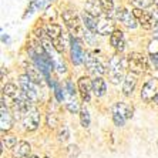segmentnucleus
Wrapping results in <instances>:
<instances>
[{"mask_svg":"<svg viewBox=\"0 0 158 158\" xmlns=\"http://www.w3.org/2000/svg\"><path fill=\"white\" fill-rule=\"evenodd\" d=\"M64 101H66L67 110L70 111V113L74 114V113L80 111V104L77 103V100H76L74 94H69V93H66V94H64Z\"/></svg>","mask_w":158,"mask_h":158,"instance_id":"24","label":"nucleus"},{"mask_svg":"<svg viewBox=\"0 0 158 158\" xmlns=\"http://www.w3.org/2000/svg\"><path fill=\"white\" fill-rule=\"evenodd\" d=\"M127 67V57L121 56H113L108 63V77L113 84H120V81H124V70Z\"/></svg>","mask_w":158,"mask_h":158,"instance_id":"3","label":"nucleus"},{"mask_svg":"<svg viewBox=\"0 0 158 158\" xmlns=\"http://www.w3.org/2000/svg\"><path fill=\"white\" fill-rule=\"evenodd\" d=\"M84 10L87 13H90L91 16H94V17H100V16L106 15L98 0H87L84 4Z\"/></svg>","mask_w":158,"mask_h":158,"instance_id":"21","label":"nucleus"},{"mask_svg":"<svg viewBox=\"0 0 158 158\" xmlns=\"http://www.w3.org/2000/svg\"><path fill=\"white\" fill-rule=\"evenodd\" d=\"M47 125L50 128H54L57 125V117H56L54 113H48L47 114Z\"/></svg>","mask_w":158,"mask_h":158,"instance_id":"32","label":"nucleus"},{"mask_svg":"<svg viewBox=\"0 0 158 158\" xmlns=\"http://www.w3.org/2000/svg\"><path fill=\"white\" fill-rule=\"evenodd\" d=\"M69 152H71V155L73 154L77 155L78 154V147L77 145H70V147H69Z\"/></svg>","mask_w":158,"mask_h":158,"instance_id":"36","label":"nucleus"},{"mask_svg":"<svg viewBox=\"0 0 158 158\" xmlns=\"http://www.w3.org/2000/svg\"><path fill=\"white\" fill-rule=\"evenodd\" d=\"M19 87L22 90V93L31 103L36 104L39 101V91H37V84H34L33 81L27 77L26 74H23L19 77Z\"/></svg>","mask_w":158,"mask_h":158,"instance_id":"6","label":"nucleus"},{"mask_svg":"<svg viewBox=\"0 0 158 158\" xmlns=\"http://www.w3.org/2000/svg\"><path fill=\"white\" fill-rule=\"evenodd\" d=\"M93 84V93L96 97H103L107 91V84H106V80L100 76H96V78L91 81Z\"/></svg>","mask_w":158,"mask_h":158,"instance_id":"22","label":"nucleus"},{"mask_svg":"<svg viewBox=\"0 0 158 158\" xmlns=\"http://www.w3.org/2000/svg\"><path fill=\"white\" fill-rule=\"evenodd\" d=\"M91 91H93V84L88 77H80L78 80V93L80 97L84 103H88L91 98Z\"/></svg>","mask_w":158,"mask_h":158,"instance_id":"15","label":"nucleus"},{"mask_svg":"<svg viewBox=\"0 0 158 158\" xmlns=\"http://www.w3.org/2000/svg\"><path fill=\"white\" fill-rule=\"evenodd\" d=\"M155 2L157 0H130V3L135 9H144V10L151 9L155 4Z\"/></svg>","mask_w":158,"mask_h":158,"instance_id":"25","label":"nucleus"},{"mask_svg":"<svg viewBox=\"0 0 158 158\" xmlns=\"http://www.w3.org/2000/svg\"><path fill=\"white\" fill-rule=\"evenodd\" d=\"M127 67H128L130 73L144 74L148 71V60L141 53L132 52L127 56Z\"/></svg>","mask_w":158,"mask_h":158,"instance_id":"4","label":"nucleus"},{"mask_svg":"<svg viewBox=\"0 0 158 158\" xmlns=\"http://www.w3.org/2000/svg\"><path fill=\"white\" fill-rule=\"evenodd\" d=\"M2 141H3V145H6V148H9V150H13L17 144V138L15 135H3Z\"/></svg>","mask_w":158,"mask_h":158,"instance_id":"29","label":"nucleus"},{"mask_svg":"<svg viewBox=\"0 0 158 158\" xmlns=\"http://www.w3.org/2000/svg\"><path fill=\"white\" fill-rule=\"evenodd\" d=\"M63 22H64V26L67 27V30L70 31L71 36L74 37H81L84 36V23H83V19L77 15L76 10H71V9H67L61 13Z\"/></svg>","mask_w":158,"mask_h":158,"instance_id":"1","label":"nucleus"},{"mask_svg":"<svg viewBox=\"0 0 158 158\" xmlns=\"http://www.w3.org/2000/svg\"><path fill=\"white\" fill-rule=\"evenodd\" d=\"M100 4H101V7H103L104 13L108 16H111L114 13L115 7H114V0H98Z\"/></svg>","mask_w":158,"mask_h":158,"instance_id":"27","label":"nucleus"},{"mask_svg":"<svg viewBox=\"0 0 158 158\" xmlns=\"http://www.w3.org/2000/svg\"><path fill=\"white\" fill-rule=\"evenodd\" d=\"M157 97H158V78L152 77L145 81V84L141 88V98L145 103H151V101L157 100Z\"/></svg>","mask_w":158,"mask_h":158,"instance_id":"8","label":"nucleus"},{"mask_svg":"<svg viewBox=\"0 0 158 158\" xmlns=\"http://www.w3.org/2000/svg\"><path fill=\"white\" fill-rule=\"evenodd\" d=\"M2 40H3V43H9V41H10V39H9V36H6V34L3 33V36H2Z\"/></svg>","mask_w":158,"mask_h":158,"instance_id":"38","label":"nucleus"},{"mask_svg":"<svg viewBox=\"0 0 158 158\" xmlns=\"http://www.w3.org/2000/svg\"><path fill=\"white\" fill-rule=\"evenodd\" d=\"M114 17L117 22H120L121 24H124L125 27H128V29H135L137 27V20L135 15L132 13V11L127 10L125 7H117L114 10Z\"/></svg>","mask_w":158,"mask_h":158,"instance_id":"7","label":"nucleus"},{"mask_svg":"<svg viewBox=\"0 0 158 158\" xmlns=\"http://www.w3.org/2000/svg\"><path fill=\"white\" fill-rule=\"evenodd\" d=\"M46 2H48V3H50V2H53V0H46Z\"/></svg>","mask_w":158,"mask_h":158,"instance_id":"40","label":"nucleus"},{"mask_svg":"<svg viewBox=\"0 0 158 158\" xmlns=\"http://www.w3.org/2000/svg\"><path fill=\"white\" fill-rule=\"evenodd\" d=\"M90 121H91V118H90V113H88L87 107L83 106L80 108V123H81V125H83L84 128H88V127H90Z\"/></svg>","mask_w":158,"mask_h":158,"instance_id":"26","label":"nucleus"},{"mask_svg":"<svg viewBox=\"0 0 158 158\" xmlns=\"http://www.w3.org/2000/svg\"><path fill=\"white\" fill-rule=\"evenodd\" d=\"M29 158H39L37 155H31V157H29Z\"/></svg>","mask_w":158,"mask_h":158,"instance_id":"39","label":"nucleus"},{"mask_svg":"<svg viewBox=\"0 0 158 158\" xmlns=\"http://www.w3.org/2000/svg\"><path fill=\"white\" fill-rule=\"evenodd\" d=\"M132 13L135 15L138 24L145 30H151L152 27H155V17L150 10H144V9H135L132 10Z\"/></svg>","mask_w":158,"mask_h":158,"instance_id":"11","label":"nucleus"},{"mask_svg":"<svg viewBox=\"0 0 158 158\" xmlns=\"http://www.w3.org/2000/svg\"><path fill=\"white\" fill-rule=\"evenodd\" d=\"M111 111H113V121H114V124L117 127H123L125 124V121L132 117L134 108L130 104L120 101V103H115L113 106V110Z\"/></svg>","mask_w":158,"mask_h":158,"instance_id":"5","label":"nucleus"},{"mask_svg":"<svg viewBox=\"0 0 158 158\" xmlns=\"http://www.w3.org/2000/svg\"><path fill=\"white\" fill-rule=\"evenodd\" d=\"M50 85L53 87V90H54V94H56V98L59 100V101H63L64 100V93H63V88L60 87L57 83H56L54 80L52 78V81H50Z\"/></svg>","mask_w":158,"mask_h":158,"instance_id":"30","label":"nucleus"},{"mask_svg":"<svg viewBox=\"0 0 158 158\" xmlns=\"http://www.w3.org/2000/svg\"><path fill=\"white\" fill-rule=\"evenodd\" d=\"M44 158H48V157H44Z\"/></svg>","mask_w":158,"mask_h":158,"instance_id":"43","label":"nucleus"},{"mask_svg":"<svg viewBox=\"0 0 158 158\" xmlns=\"http://www.w3.org/2000/svg\"><path fill=\"white\" fill-rule=\"evenodd\" d=\"M148 50H150V54H158V40L157 39H154V40L150 43Z\"/></svg>","mask_w":158,"mask_h":158,"instance_id":"33","label":"nucleus"},{"mask_svg":"<svg viewBox=\"0 0 158 158\" xmlns=\"http://www.w3.org/2000/svg\"><path fill=\"white\" fill-rule=\"evenodd\" d=\"M84 66L91 74H96V76H101V74L106 73V69L104 66L100 63V60L97 59L93 53H85L84 57Z\"/></svg>","mask_w":158,"mask_h":158,"instance_id":"12","label":"nucleus"},{"mask_svg":"<svg viewBox=\"0 0 158 158\" xmlns=\"http://www.w3.org/2000/svg\"><path fill=\"white\" fill-rule=\"evenodd\" d=\"M151 61H152L155 69H158V54H151Z\"/></svg>","mask_w":158,"mask_h":158,"instance_id":"35","label":"nucleus"},{"mask_svg":"<svg viewBox=\"0 0 158 158\" xmlns=\"http://www.w3.org/2000/svg\"><path fill=\"white\" fill-rule=\"evenodd\" d=\"M155 101H157V104H158V97H157V100H155Z\"/></svg>","mask_w":158,"mask_h":158,"instance_id":"41","label":"nucleus"},{"mask_svg":"<svg viewBox=\"0 0 158 158\" xmlns=\"http://www.w3.org/2000/svg\"><path fill=\"white\" fill-rule=\"evenodd\" d=\"M22 96V90L20 87H17L13 83H7L6 85H3V93H2V98H6L9 106H13L16 103V100L20 98Z\"/></svg>","mask_w":158,"mask_h":158,"instance_id":"13","label":"nucleus"},{"mask_svg":"<svg viewBox=\"0 0 158 158\" xmlns=\"http://www.w3.org/2000/svg\"><path fill=\"white\" fill-rule=\"evenodd\" d=\"M69 138H70V130H69L67 125L63 124L59 128V132H57V140H59L60 143H66Z\"/></svg>","mask_w":158,"mask_h":158,"instance_id":"28","label":"nucleus"},{"mask_svg":"<svg viewBox=\"0 0 158 158\" xmlns=\"http://www.w3.org/2000/svg\"><path fill=\"white\" fill-rule=\"evenodd\" d=\"M110 44L117 50L118 53H123L125 48V37L121 30L115 29L113 33L110 34Z\"/></svg>","mask_w":158,"mask_h":158,"instance_id":"17","label":"nucleus"},{"mask_svg":"<svg viewBox=\"0 0 158 158\" xmlns=\"http://www.w3.org/2000/svg\"><path fill=\"white\" fill-rule=\"evenodd\" d=\"M81 19H83V23H84L85 29H87L90 33L97 34V17L91 16L90 13H87V11L84 10L81 13Z\"/></svg>","mask_w":158,"mask_h":158,"instance_id":"23","label":"nucleus"},{"mask_svg":"<svg viewBox=\"0 0 158 158\" xmlns=\"http://www.w3.org/2000/svg\"><path fill=\"white\" fill-rule=\"evenodd\" d=\"M70 57L74 66H80L81 63H84L85 53L83 50V46H81L78 37H70Z\"/></svg>","mask_w":158,"mask_h":158,"instance_id":"9","label":"nucleus"},{"mask_svg":"<svg viewBox=\"0 0 158 158\" xmlns=\"http://www.w3.org/2000/svg\"><path fill=\"white\" fill-rule=\"evenodd\" d=\"M11 151H13L15 158H27L30 155V151H31V145L27 141H19Z\"/></svg>","mask_w":158,"mask_h":158,"instance_id":"20","label":"nucleus"},{"mask_svg":"<svg viewBox=\"0 0 158 158\" xmlns=\"http://www.w3.org/2000/svg\"><path fill=\"white\" fill-rule=\"evenodd\" d=\"M114 30V23L108 15H103L97 17V34L107 36V34H111Z\"/></svg>","mask_w":158,"mask_h":158,"instance_id":"14","label":"nucleus"},{"mask_svg":"<svg viewBox=\"0 0 158 158\" xmlns=\"http://www.w3.org/2000/svg\"><path fill=\"white\" fill-rule=\"evenodd\" d=\"M137 76L138 74H135V73H128L125 76L124 81H123V94L125 97H130L132 94V91H134V88L137 85V80H138Z\"/></svg>","mask_w":158,"mask_h":158,"instance_id":"19","label":"nucleus"},{"mask_svg":"<svg viewBox=\"0 0 158 158\" xmlns=\"http://www.w3.org/2000/svg\"><path fill=\"white\" fill-rule=\"evenodd\" d=\"M24 71H26V76L30 78V80L33 81L34 84H43V74L41 71L37 69L36 66L33 64H30V63H24Z\"/></svg>","mask_w":158,"mask_h":158,"instance_id":"18","label":"nucleus"},{"mask_svg":"<svg viewBox=\"0 0 158 158\" xmlns=\"http://www.w3.org/2000/svg\"><path fill=\"white\" fill-rule=\"evenodd\" d=\"M44 29H46V36L53 41L56 50H57L60 54H63L64 50H66V46H67V34L64 33L63 27L60 26V24H57V23L50 22L44 26Z\"/></svg>","mask_w":158,"mask_h":158,"instance_id":"2","label":"nucleus"},{"mask_svg":"<svg viewBox=\"0 0 158 158\" xmlns=\"http://www.w3.org/2000/svg\"><path fill=\"white\" fill-rule=\"evenodd\" d=\"M36 10H37L36 0H33V2H30V3H29V6H27V9H26V13L23 15V19L29 17V16H30V15H33V11H36Z\"/></svg>","mask_w":158,"mask_h":158,"instance_id":"31","label":"nucleus"},{"mask_svg":"<svg viewBox=\"0 0 158 158\" xmlns=\"http://www.w3.org/2000/svg\"><path fill=\"white\" fill-rule=\"evenodd\" d=\"M11 125H13V117H11L6 104L2 103V107H0V127H2V132L4 134V131H9L11 128Z\"/></svg>","mask_w":158,"mask_h":158,"instance_id":"16","label":"nucleus"},{"mask_svg":"<svg viewBox=\"0 0 158 158\" xmlns=\"http://www.w3.org/2000/svg\"><path fill=\"white\" fill-rule=\"evenodd\" d=\"M22 123L26 131H36L39 128V125H40V113H39L36 107L30 108L26 114L23 115Z\"/></svg>","mask_w":158,"mask_h":158,"instance_id":"10","label":"nucleus"},{"mask_svg":"<svg viewBox=\"0 0 158 158\" xmlns=\"http://www.w3.org/2000/svg\"><path fill=\"white\" fill-rule=\"evenodd\" d=\"M151 13L154 15V17H155V27H157V24H158V0L155 2V4L151 7Z\"/></svg>","mask_w":158,"mask_h":158,"instance_id":"34","label":"nucleus"},{"mask_svg":"<svg viewBox=\"0 0 158 158\" xmlns=\"http://www.w3.org/2000/svg\"><path fill=\"white\" fill-rule=\"evenodd\" d=\"M157 148H158V141H157Z\"/></svg>","mask_w":158,"mask_h":158,"instance_id":"42","label":"nucleus"},{"mask_svg":"<svg viewBox=\"0 0 158 158\" xmlns=\"http://www.w3.org/2000/svg\"><path fill=\"white\" fill-rule=\"evenodd\" d=\"M36 6H37V10H39V9H43L44 7V2L43 0H36Z\"/></svg>","mask_w":158,"mask_h":158,"instance_id":"37","label":"nucleus"}]
</instances>
